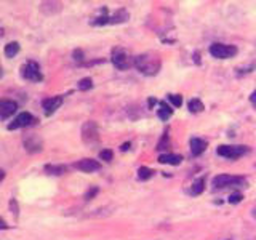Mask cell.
I'll return each mask as SVG.
<instances>
[{"label": "cell", "mask_w": 256, "mask_h": 240, "mask_svg": "<svg viewBox=\"0 0 256 240\" xmlns=\"http://www.w3.org/2000/svg\"><path fill=\"white\" fill-rule=\"evenodd\" d=\"M160 66H162V61L157 53H142L134 58V68L144 76H156L160 70Z\"/></svg>", "instance_id": "6da1fadb"}, {"label": "cell", "mask_w": 256, "mask_h": 240, "mask_svg": "<svg viewBox=\"0 0 256 240\" xmlns=\"http://www.w3.org/2000/svg\"><path fill=\"white\" fill-rule=\"evenodd\" d=\"M246 180L244 176H232V174H218L213 178V188L214 189H224L228 186H244Z\"/></svg>", "instance_id": "7a4b0ae2"}, {"label": "cell", "mask_w": 256, "mask_h": 240, "mask_svg": "<svg viewBox=\"0 0 256 240\" xmlns=\"http://www.w3.org/2000/svg\"><path fill=\"white\" fill-rule=\"evenodd\" d=\"M112 64L118 69V70H125V69H128L133 64L134 66V58L132 60L130 58V54H128L124 48H120V46H117V48H114L112 50Z\"/></svg>", "instance_id": "3957f363"}, {"label": "cell", "mask_w": 256, "mask_h": 240, "mask_svg": "<svg viewBox=\"0 0 256 240\" xmlns=\"http://www.w3.org/2000/svg\"><path fill=\"white\" fill-rule=\"evenodd\" d=\"M210 54L213 58L218 60H228L237 54V48L234 45H226V44H213L210 46Z\"/></svg>", "instance_id": "277c9868"}, {"label": "cell", "mask_w": 256, "mask_h": 240, "mask_svg": "<svg viewBox=\"0 0 256 240\" xmlns=\"http://www.w3.org/2000/svg\"><path fill=\"white\" fill-rule=\"evenodd\" d=\"M82 140L85 144H90V146H93V144H96L100 141V132H98V125H96V122H93V120H88V122L84 124L82 126Z\"/></svg>", "instance_id": "5b68a950"}, {"label": "cell", "mask_w": 256, "mask_h": 240, "mask_svg": "<svg viewBox=\"0 0 256 240\" xmlns=\"http://www.w3.org/2000/svg\"><path fill=\"white\" fill-rule=\"evenodd\" d=\"M246 152H248L246 146H228V144H222V146L216 149V154L224 158H230V160L242 157L244 154H246Z\"/></svg>", "instance_id": "8992f818"}, {"label": "cell", "mask_w": 256, "mask_h": 240, "mask_svg": "<svg viewBox=\"0 0 256 240\" xmlns=\"http://www.w3.org/2000/svg\"><path fill=\"white\" fill-rule=\"evenodd\" d=\"M21 76L22 78L30 80V82H40L42 77V72H40V68L36 61H28L24 66L21 68Z\"/></svg>", "instance_id": "52a82bcc"}, {"label": "cell", "mask_w": 256, "mask_h": 240, "mask_svg": "<svg viewBox=\"0 0 256 240\" xmlns=\"http://www.w3.org/2000/svg\"><path fill=\"white\" fill-rule=\"evenodd\" d=\"M37 122V118L29 114V112H22L18 117H16L13 122L8 125V130H18V128H26V126H30Z\"/></svg>", "instance_id": "ba28073f"}, {"label": "cell", "mask_w": 256, "mask_h": 240, "mask_svg": "<svg viewBox=\"0 0 256 240\" xmlns=\"http://www.w3.org/2000/svg\"><path fill=\"white\" fill-rule=\"evenodd\" d=\"M77 170L80 172H85V173H93V172H98L101 168V164L98 160H93V158H82L74 165Z\"/></svg>", "instance_id": "9c48e42d"}, {"label": "cell", "mask_w": 256, "mask_h": 240, "mask_svg": "<svg viewBox=\"0 0 256 240\" xmlns=\"http://www.w3.org/2000/svg\"><path fill=\"white\" fill-rule=\"evenodd\" d=\"M62 96H52V98H46L42 101V108L45 110V114L46 116H52L53 112L56 109H60L61 108V104H62Z\"/></svg>", "instance_id": "30bf717a"}, {"label": "cell", "mask_w": 256, "mask_h": 240, "mask_svg": "<svg viewBox=\"0 0 256 240\" xmlns=\"http://www.w3.org/2000/svg\"><path fill=\"white\" fill-rule=\"evenodd\" d=\"M16 109H18V104L14 101H8V100H2L0 101V118L6 120L8 117H12Z\"/></svg>", "instance_id": "8fae6325"}, {"label": "cell", "mask_w": 256, "mask_h": 240, "mask_svg": "<svg viewBox=\"0 0 256 240\" xmlns=\"http://www.w3.org/2000/svg\"><path fill=\"white\" fill-rule=\"evenodd\" d=\"M24 148L29 152H38L42 150V140L36 134H28L24 136Z\"/></svg>", "instance_id": "7c38bea8"}, {"label": "cell", "mask_w": 256, "mask_h": 240, "mask_svg": "<svg viewBox=\"0 0 256 240\" xmlns=\"http://www.w3.org/2000/svg\"><path fill=\"white\" fill-rule=\"evenodd\" d=\"M206 149V141L200 138H192L190 140V154L194 157H198L200 154H204Z\"/></svg>", "instance_id": "4fadbf2b"}, {"label": "cell", "mask_w": 256, "mask_h": 240, "mask_svg": "<svg viewBox=\"0 0 256 240\" xmlns=\"http://www.w3.org/2000/svg\"><path fill=\"white\" fill-rule=\"evenodd\" d=\"M158 106H160V109L157 110V116H158L160 120H164V122H166V120L173 116V109H172L170 106H168V104H166L165 101H160V102H158Z\"/></svg>", "instance_id": "5bb4252c"}, {"label": "cell", "mask_w": 256, "mask_h": 240, "mask_svg": "<svg viewBox=\"0 0 256 240\" xmlns=\"http://www.w3.org/2000/svg\"><path fill=\"white\" fill-rule=\"evenodd\" d=\"M158 162L168 164V165H180L182 162V157L176 154H162V156H158Z\"/></svg>", "instance_id": "9a60e30c"}, {"label": "cell", "mask_w": 256, "mask_h": 240, "mask_svg": "<svg viewBox=\"0 0 256 240\" xmlns=\"http://www.w3.org/2000/svg\"><path fill=\"white\" fill-rule=\"evenodd\" d=\"M204 189H205V178L202 176V178H198L192 182V188L189 189V194L190 196H200L204 192Z\"/></svg>", "instance_id": "2e32d148"}, {"label": "cell", "mask_w": 256, "mask_h": 240, "mask_svg": "<svg viewBox=\"0 0 256 240\" xmlns=\"http://www.w3.org/2000/svg\"><path fill=\"white\" fill-rule=\"evenodd\" d=\"M20 53V44L18 42H10L8 45H5V56L6 58H13Z\"/></svg>", "instance_id": "e0dca14e"}, {"label": "cell", "mask_w": 256, "mask_h": 240, "mask_svg": "<svg viewBox=\"0 0 256 240\" xmlns=\"http://www.w3.org/2000/svg\"><path fill=\"white\" fill-rule=\"evenodd\" d=\"M68 168L64 166V165H46L45 166V172L48 174H62V173H66Z\"/></svg>", "instance_id": "ac0fdd59"}, {"label": "cell", "mask_w": 256, "mask_h": 240, "mask_svg": "<svg viewBox=\"0 0 256 240\" xmlns=\"http://www.w3.org/2000/svg\"><path fill=\"white\" fill-rule=\"evenodd\" d=\"M189 110L190 112H194V114H197V112H202L204 110V102L194 98V100H190L189 101Z\"/></svg>", "instance_id": "d6986e66"}, {"label": "cell", "mask_w": 256, "mask_h": 240, "mask_svg": "<svg viewBox=\"0 0 256 240\" xmlns=\"http://www.w3.org/2000/svg\"><path fill=\"white\" fill-rule=\"evenodd\" d=\"M152 174H154V172H152L150 168H148V166H141L138 170V178L141 181H148L149 178H152Z\"/></svg>", "instance_id": "ffe728a7"}, {"label": "cell", "mask_w": 256, "mask_h": 240, "mask_svg": "<svg viewBox=\"0 0 256 240\" xmlns=\"http://www.w3.org/2000/svg\"><path fill=\"white\" fill-rule=\"evenodd\" d=\"M93 86V82H92V78L90 77H85L82 78L80 82L77 84V88L80 92H86V90H90V88Z\"/></svg>", "instance_id": "44dd1931"}, {"label": "cell", "mask_w": 256, "mask_h": 240, "mask_svg": "<svg viewBox=\"0 0 256 240\" xmlns=\"http://www.w3.org/2000/svg\"><path fill=\"white\" fill-rule=\"evenodd\" d=\"M168 100H170V102L173 104L174 108H180L182 104V98L181 94H168Z\"/></svg>", "instance_id": "7402d4cb"}, {"label": "cell", "mask_w": 256, "mask_h": 240, "mask_svg": "<svg viewBox=\"0 0 256 240\" xmlns=\"http://www.w3.org/2000/svg\"><path fill=\"white\" fill-rule=\"evenodd\" d=\"M168 144H170V140H168V134L165 133V134L162 136V140H160L158 144H157V150H164V149H166Z\"/></svg>", "instance_id": "603a6c76"}, {"label": "cell", "mask_w": 256, "mask_h": 240, "mask_svg": "<svg viewBox=\"0 0 256 240\" xmlns=\"http://www.w3.org/2000/svg\"><path fill=\"white\" fill-rule=\"evenodd\" d=\"M100 158L104 160V162H110V160H112V150L110 149H102L100 152Z\"/></svg>", "instance_id": "cb8c5ba5"}, {"label": "cell", "mask_w": 256, "mask_h": 240, "mask_svg": "<svg viewBox=\"0 0 256 240\" xmlns=\"http://www.w3.org/2000/svg\"><path fill=\"white\" fill-rule=\"evenodd\" d=\"M242 198H244V196L240 194V192H236V194H230V197H229V202H230V204H238Z\"/></svg>", "instance_id": "d4e9b609"}, {"label": "cell", "mask_w": 256, "mask_h": 240, "mask_svg": "<svg viewBox=\"0 0 256 240\" xmlns=\"http://www.w3.org/2000/svg\"><path fill=\"white\" fill-rule=\"evenodd\" d=\"M96 194H98V188H92V190H88L85 194V200H92Z\"/></svg>", "instance_id": "484cf974"}, {"label": "cell", "mask_w": 256, "mask_h": 240, "mask_svg": "<svg viewBox=\"0 0 256 240\" xmlns=\"http://www.w3.org/2000/svg\"><path fill=\"white\" fill-rule=\"evenodd\" d=\"M250 101H252V104H253V106L256 108V90L252 93V96H250Z\"/></svg>", "instance_id": "4316f807"}, {"label": "cell", "mask_w": 256, "mask_h": 240, "mask_svg": "<svg viewBox=\"0 0 256 240\" xmlns=\"http://www.w3.org/2000/svg\"><path fill=\"white\" fill-rule=\"evenodd\" d=\"M156 104H157V100L156 98H149V108L156 106Z\"/></svg>", "instance_id": "83f0119b"}, {"label": "cell", "mask_w": 256, "mask_h": 240, "mask_svg": "<svg viewBox=\"0 0 256 240\" xmlns=\"http://www.w3.org/2000/svg\"><path fill=\"white\" fill-rule=\"evenodd\" d=\"M120 149H122L124 152H125V150H128V149H130V142H125V144H124V146H122V148H120Z\"/></svg>", "instance_id": "f1b7e54d"}, {"label": "cell", "mask_w": 256, "mask_h": 240, "mask_svg": "<svg viewBox=\"0 0 256 240\" xmlns=\"http://www.w3.org/2000/svg\"><path fill=\"white\" fill-rule=\"evenodd\" d=\"M253 216H254V218H256V206L253 208Z\"/></svg>", "instance_id": "f546056e"}]
</instances>
